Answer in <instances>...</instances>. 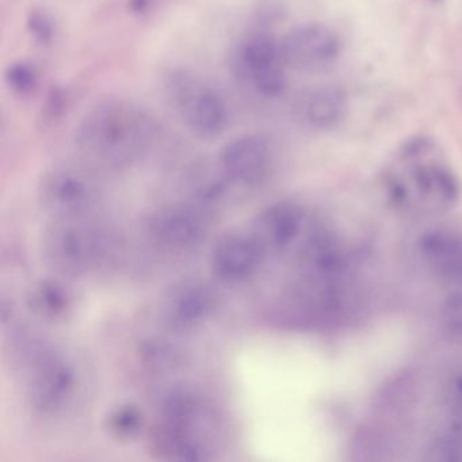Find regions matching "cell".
<instances>
[{
    "label": "cell",
    "mask_w": 462,
    "mask_h": 462,
    "mask_svg": "<svg viewBox=\"0 0 462 462\" xmlns=\"http://www.w3.org/2000/svg\"><path fill=\"white\" fill-rule=\"evenodd\" d=\"M156 411L163 423L199 431L209 419L210 410L204 396L193 386L174 383L159 393Z\"/></svg>",
    "instance_id": "cell-17"
},
{
    "label": "cell",
    "mask_w": 462,
    "mask_h": 462,
    "mask_svg": "<svg viewBox=\"0 0 462 462\" xmlns=\"http://www.w3.org/2000/svg\"><path fill=\"white\" fill-rule=\"evenodd\" d=\"M26 369V397L36 412L53 415L74 399L78 374L64 354L44 343L33 342L23 354Z\"/></svg>",
    "instance_id": "cell-5"
},
{
    "label": "cell",
    "mask_w": 462,
    "mask_h": 462,
    "mask_svg": "<svg viewBox=\"0 0 462 462\" xmlns=\"http://www.w3.org/2000/svg\"><path fill=\"white\" fill-rule=\"evenodd\" d=\"M446 424L462 429V366L450 373L442 389Z\"/></svg>",
    "instance_id": "cell-23"
},
{
    "label": "cell",
    "mask_w": 462,
    "mask_h": 462,
    "mask_svg": "<svg viewBox=\"0 0 462 462\" xmlns=\"http://www.w3.org/2000/svg\"><path fill=\"white\" fill-rule=\"evenodd\" d=\"M440 324L450 339L462 342V285L448 294L440 310Z\"/></svg>",
    "instance_id": "cell-24"
},
{
    "label": "cell",
    "mask_w": 462,
    "mask_h": 462,
    "mask_svg": "<svg viewBox=\"0 0 462 462\" xmlns=\"http://www.w3.org/2000/svg\"><path fill=\"white\" fill-rule=\"evenodd\" d=\"M26 29L32 39L42 47L52 44L56 36V23L51 13L42 7H33L26 17Z\"/></svg>",
    "instance_id": "cell-25"
},
{
    "label": "cell",
    "mask_w": 462,
    "mask_h": 462,
    "mask_svg": "<svg viewBox=\"0 0 462 462\" xmlns=\"http://www.w3.org/2000/svg\"><path fill=\"white\" fill-rule=\"evenodd\" d=\"M148 450L159 461L204 462L213 459L209 443L199 431L159 421L148 432Z\"/></svg>",
    "instance_id": "cell-14"
},
{
    "label": "cell",
    "mask_w": 462,
    "mask_h": 462,
    "mask_svg": "<svg viewBox=\"0 0 462 462\" xmlns=\"http://www.w3.org/2000/svg\"><path fill=\"white\" fill-rule=\"evenodd\" d=\"M232 182L220 166L216 170L196 171L189 183L188 201L213 215L218 205L226 199Z\"/></svg>",
    "instance_id": "cell-19"
},
{
    "label": "cell",
    "mask_w": 462,
    "mask_h": 462,
    "mask_svg": "<svg viewBox=\"0 0 462 462\" xmlns=\"http://www.w3.org/2000/svg\"><path fill=\"white\" fill-rule=\"evenodd\" d=\"M99 201L98 183L83 170L55 167L40 182V205L53 220L88 217Z\"/></svg>",
    "instance_id": "cell-7"
},
{
    "label": "cell",
    "mask_w": 462,
    "mask_h": 462,
    "mask_svg": "<svg viewBox=\"0 0 462 462\" xmlns=\"http://www.w3.org/2000/svg\"><path fill=\"white\" fill-rule=\"evenodd\" d=\"M42 256L58 274L82 277L115 261L117 234L88 217L53 220L42 236Z\"/></svg>",
    "instance_id": "cell-3"
},
{
    "label": "cell",
    "mask_w": 462,
    "mask_h": 462,
    "mask_svg": "<svg viewBox=\"0 0 462 462\" xmlns=\"http://www.w3.org/2000/svg\"><path fill=\"white\" fill-rule=\"evenodd\" d=\"M217 302V293L210 283L201 280L180 281L162 297L159 313L167 328L190 332L212 318Z\"/></svg>",
    "instance_id": "cell-10"
},
{
    "label": "cell",
    "mask_w": 462,
    "mask_h": 462,
    "mask_svg": "<svg viewBox=\"0 0 462 462\" xmlns=\"http://www.w3.org/2000/svg\"><path fill=\"white\" fill-rule=\"evenodd\" d=\"M427 459L432 462H462V429L445 424L430 443Z\"/></svg>",
    "instance_id": "cell-22"
},
{
    "label": "cell",
    "mask_w": 462,
    "mask_h": 462,
    "mask_svg": "<svg viewBox=\"0 0 462 462\" xmlns=\"http://www.w3.org/2000/svg\"><path fill=\"white\" fill-rule=\"evenodd\" d=\"M266 255L251 232H228L216 242L210 256L213 275L220 282L237 285L253 278Z\"/></svg>",
    "instance_id": "cell-13"
},
{
    "label": "cell",
    "mask_w": 462,
    "mask_h": 462,
    "mask_svg": "<svg viewBox=\"0 0 462 462\" xmlns=\"http://www.w3.org/2000/svg\"><path fill=\"white\" fill-rule=\"evenodd\" d=\"M164 94L186 128L202 139L220 136L229 123V109L220 91L188 69L164 78Z\"/></svg>",
    "instance_id": "cell-4"
},
{
    "label": "cell",
    "mask_w": 462,
    "mask_h": 462,
    "mask_svg": "<svg viewBox=\"0 0 462 462\" xmlns=\"http://www.w3.org/2000/svg\"><path fill=\"white\" fill-rule=\"evenodd\" d=\"M158 123L129 99H105L88 110L75 131V147L91 169L121 171L142 161L158 137Z\"/></svg>",
    "instance_id": "cell-1"
},
{
    "label": "cell",
    "mask_w": 462,
    "mask_h": 462,
    "mask_svg": "<svg viewBox=\"0 0 462 462\" xmlns=\"http://www.w3.org/2000/svg\"><path fill=\"white\" fill-rule=\"evenodd\" d=\"M218 166L232 185L258 188L274 169V150L262 134H243L224 145Z\"/></svg>",
    "instance_id": "cell-11"
},
{
    "label": "cell",
    "mask_w": 462,
    "mask_h": 462,
    "mask_svg": "<svg viewBox=\"0 0 462 462\" xmlns=\"http://www.w3.org/2000/svg\"><path fill=\"white\" fill-rule=\"evenodd\" d=\"M143 365L153 373H169L182 365L177 346L162 337H150L140 346Z\"/></svg>",
    "instance_id": "cell-20"
},
{
    "label": "cell",
    "mask_w": 462,
    "mask_h": 462,
    "mask_svg": "<svg viewBox=\"0 0 462 462\" xmlns=\"http://www.w3.org/2000/svg\"><path fill=\"white\" fill-rule=\"evenodd\" d=\"M28 307L42 320H61L71 310V291L60 281H39L29 291Z\"/></svg>",
    "instance_id": "cell-18"
},
{
    "label": "cell",
    "mask_w": 462,
    "mask_h": 462,
    "mask_svg": "<svg viewBox=\"0 0 462 462\" xmlns=\"http://www.w3.org/2000/svg\"><path fill=\"white\" fill-rule=\"evenodd\" d=\"M418 254L438 280L462 285V234L448 228L427 231L419 239Z\"/></svg>",
    "instance_id": "cell-15"
},
{
    "label": "cell",
    "mask_w": 462,
    "mask_h": 462,
    "mask_svg": "<svg viewBox=\"0 0 462 462\" xmlns=\"http://www.w3.org/2000/svg\"><path fill=\"white\" fill-rule=\"evenodd\" d=\"M106 426L110 434L117 439H134L144 429V415L136 405L121 404L110 411Z\"/></svg>",
    "instance_id": "cell-21"
},
{
    "label": "cell",
    "mask_w": 462,
    "mask_h": 462,
    "mask_svg": "<svg viewBox=\"0 0 462 462\" xmlns=\"http://www.w3.org/2000/svg\"><path fill=\"white\" fill-rule=\"evenodd\" d=\"M212 215L185 199L164 205L148 217L145 232L152 245L164 251L191 250L204 242Z\"/></svg>",
    "instance_id": "cell-8"
},
{
    "label": "cell",
    "mask_w": 462,
    "mask_h": 462,
    "mask_svg": "<svg viewBox=\"0 0 462 462\" xmlns=\"http://www.w3.org/2000/svg\"><path fill=\"white\" fill-rule=\"evenodd\" d=\"M229 69L240 82L267 99L278 98L286 88V67L280 40L266 32H251L232 48Z\"/></svg>",
    "instance_id": "cell-6"
},
{
    "label": "cell",
    "mask_w": 462,
    "mask_h": 462,
    "mask_svg": "<svg viewBox=\"0 0 462 462\" xmlns=\"http://www.w3.org/2000/svg\"><path fill=\"white\" fill-rule=\"evenodd\" d=\"M286 67L304 74L331 69L340 56L342 42L328 26L305 23L291 29L280 40Z\"/></svg>",
    "instance_id": "cell-9"
},
{
    "label": "cell",
    "mask_w": 462,
    "mask_h": 462,
    "mask_svg": "<svg viewBox=\"0 0 462 462\" xmlns=\"http://www.w3.org/2000/svg\"><path fill=\"white\" fill-rule=\"evenodd\" d=\"M5 78H6L9 88L21 97L31 96L39 86V75H37L36 69L25 61L13 63L6 69Z\"/></svg>",
    "instance_id": "cell-26"
},
{
    "label": "cell",
    "mask_w": 462,
    "mask_h": 462,
    "mask_svg": "<svg viewBox=\"0 0 462 462\" xmlns=\"http://www.w3.org/2000/svg\"><path fill=\"white\" fill-rule=\"evenodd\" d=\"M348 97L337 86H320L300 97L296 116L313 131H332L347 117Z\"/></svg>",
    "instance_id": "cell-16"
},
{
    "label": "cell",
    "mask_w": 462,
    "mask_h": 462,
    "mask_svg": "<svg viewBox=\"0 0 462 462\" xmlns=\"http://www.w3.org/2000/svg\"><path fill=\"white\" fill-rule=\"evenodd\" d=\"M383 186L389 201L408 215H438L461 197V182L439 147L424 137L400 148L386 169Z\"/></svg>",
    "instance_id": "cell-2"
},
{
    "label": "cell",
    "mask_w": 462,
    "mask_h": 462,
    "mask_svg": "<svg viewBox=\"0 0 462 462\" xmlns=\"http://www.w3.org/2000/svg\"><path fill=\"white\" fill-rule=\"evenodd\" d=\"M307 213L296 202H277L262 210L250 232L264 255H281L291 251L307 235Z\"/></svg>",
    "instance_id": "cell-12"
}]
</instances>
